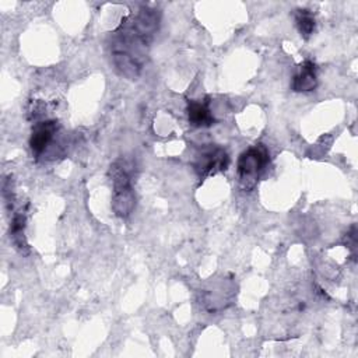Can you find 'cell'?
I'll list each match as a JSON object with an SVG mask.
<instances>
[{"instance_id":"1","label":"cell","mask_w":358,"mask_h":358,"mask_svg":"<svg viewBox=\"0 0 358 358\" xmlns=\"http://www.w3.org/2000/svg\"><path fill=\"white\" fill-rule=\"evenodd\" d=\"M157 25V14L148 8L140 10L130 21V25H122L123 32H120L112 49L115 64L126 77L131 78L138 74L145 48Z\"/></svg>"},{"instance_id":"2","label":"cell","mask_w":358,"mask_h":358,"mask_svg":"<svg viewBox=\"0 0 358 358\" xmlns=\"http://www.w3.org/2000/svg\"><path fill=\"white\" fill-rule=\"evenodd\" d=\"M109 175L113 183L112 208L117 217L126 218L130 215L136 204V197L131 187L133 165L129 161L120 158L110 165Z\"/></svg>"},{"instance_id":"3","label":"cell","mask_w":358,"mask_h":358,"mask_svg":"<svg viewBox=\"0 0 358 358\" xmlns=\"http://www.w3.org/2000/svg\"><path fill=\"white\" fill-rule=\"evenodd\" d=\"M268 164V152L263 144H256L241 154L238 161L239 180L245 189H250L257 182L260 173Z\"/></svg>"},{"instance_id":"4","label":"cell","mask_w":358,"mask_h":358,"mask_svg":"<svg viewBox=\"0 0 358 358\" xmlns=\"http://www.w3.org/2000/svg\"><path fill=\"white\" fill-rule=\"evenodd\" d=\"M228 155L227 152L220 147H210L201 151V154L197 155L194 168L200 178H204L207 175H211L217 171H225L228 166Z\"/></svg>"},{"instance_id":"5","label":"cell","mask_w":358,"mask_h":358,"mask_svg":"<svg viewBox=\"0 0 358 358\" xmlns=\"http://www.w3.org/2000/svg\"><path fill=\"white\" fill-rule=\"evenodd\" d=\"M56 133V122L48 120V122H41L35 124L32 130V136L29 140L32 151L39 155L42 154L46 147L53 141V136Z\"/></svg>"},{"instance_id":"6","label":"cell","mask_w":358,"mask_h":358,"mask_svg":"<svg viewBox=\"0 0 358 358\" xmlns=\"http://www.w3.org/2000/svg\"><path fill=\"white\" fill-rule=\"evenodd\" d=\"M316 84V66L312 62H305L292 80V88L294 91H312Z\"/></svg>"},{"instance_id":"7","label":"cell","mask_w":358,"mask_h":358,"mask_svg":"<svg viewBox=\"0 0 358 358\" xmlns=\"http://www.w3.org/2000/svg\"><path fill=\"white\" fill-rule=\"evenodd\" d=\"M187 116H189V122L197 127H208L214 123V117L208 109V105L200 101L189 102Z\"/></svg>"},{"instance_id":"8","label":"cell","mask_w":358,"mask_h":358,"mask_svg":"<svg viewBox=\"0 0 358 358\" xmlns=\"http://www.w3.org/2000/svg\"><path fill=\"white\" fill-rule=\"evenodd\" d=\"M296 24H298L299 32L305 38H308L315 28V18L308 10H299V13L296 15Z\"/></svg>"}]
</instances>
